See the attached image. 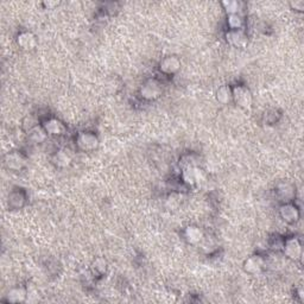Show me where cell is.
<instances>
[{
	"mask_svg": "<svg viewBox=\"0 0 304 304\" xmlns=\"http://www.w3.org/2000/svg\"><path fill=\"white\" fill-rule=\"evenodd\" d=\"M279 216L286 224H296L299 220L300 211L296 204H293L292 202H286L279 207Z\"/></svg>",
	"mask_w": 304,
	"mask_h": 304,
	"instance_id": "8992f818",
	"label": "cell"
},
{
	"mask_svg": "<svg viewBox=\"0 0 304 304\" xmlns=\"http://www.w3.org/2000/svg\"><path fill=\"white\" fill-rule=\"evenodd\" d=\"M43 5L46 6L48 10H50V9H54L55 6L59 5V3L57 2H46V3H43Z\"/></svg>",
	"mask_w": 304,
	"mask_h": 304,
	"instance_id": "cb8c5ba5",
	"label": "cell"
},
{
	"mask_svg": "<svg viewBox=\"0 0 304 304\" xmlns=\"http://www.w3.org/2000/svg\"><path fill=\"white\" fill-rule=\"evenodd\" d=\"M276 194H277V196L284 203L291 202L296 197V187L291 182L283 181V182H279L277 187H276Z\"/></svg>",
	"mask_w": 304,
	"mask_h": 304,
	"instance_id": "52a82bcc",
	"label": "cell"
},
{
	"mask_svg": "<svg viewBox=\"0 0 304 304\" xmlns=\"http://www.w3.org/2000/svg\"><path fill=\"white\" fill-rule=\"evenodd\" d=\"M181 69V60L177 56H166L159 62V70L165 75H175Z\"/></svg>",
	"mask_w": 304,
	"mask_h": 304,
	"instance_id": "9c48e42d",
	"label": "cell"
},
{
	"mask_svg": "<svg viewBox=\"0 0 304 304\" xmlns=\"http://www.w3.org/2000/svg\"><path fill=\"white\" fill-rule=\"evenodd\" d=\"M16 42L18 47L23 50H32L37 46V38L32 32L23 31L17 36Z\"/></svg>",
	"mask_w": 304,
	"mask_h": 304,
	"instance_id": "4fadbf2b",
	"label": "cell"
},
{
	"mask_svg": "<svg viewBox=\"0 0 304 304\" xmlns=\"http://www.w3.org/2000/svg\"><path fill=\"white\" fill-rule=\"evenodd\" d=\"M223 6L228 16L230 15H241L242 3H240V2L228 0V2H223Z\"/></svg>",
	"mask_w": 304,
	"mask_h": 304,
	"instance_id": "44dd1931",
	"label": "cell"
},
{
	"mask_svg": "<svg viewBox=\"0 0 304 304\" xmlns=\"http://www.w3.org/2000/svg\"><path fill=\"white\" fill-rule=\"evenodd\" d=\"M25 194H24L22 190H13L9 195V207L13 210L20 209V208H23L24 204H25Z\"/></svg>",
	"mask_w": 304,
	"mask_h": 304,
	"instance_id": "2e32d148",
	"label": "cell"
},
{
	"mask_svg": "<svg viewBox=\"0 0 304 304\" xmlns=\"http://www.w3.org/2000/svg\"><path fill=\"white\" fill-rule=\"evenodd\" d=\"M182 180L188 186H195L203 180V172L196 166H188L183 170Z\"/></svg>",
	"mask_w": 304,
	"mask_h": 304,
	"instance_id": "7c38bea8",
	"label": "cell"
},
{
	"mask_svg": "<svg viewBox=\"0 0 304 304\" xmlns=\"http://www.w3.org/2000/svg\"><path fill=\"white\" fill-rule=\"evenodd\" d=\"M216 100L223 105H228L233 100L232 99V88L228 86H221L216 91Z\"/></svg>",
	"mask_w": 304,
	"mask_h": 304,
	"instance_id": "ffe728a7",
	"label": "cell"
},
{
	"mask_svg": "<svg viewBox=\"0 0 304 304\" xmlns=\"http://www.w3.org/2000/svg\"><path fill=\"white\" fill-rule=\"evenodd\" d=\"M163 93V87L160 82L156 78H149L141 87V97L144 100L153 101L158 99Z\"/></svg>",
	"mask_w": 304,
	"mask_h": 304,
	"instance_id": "7a4b0ae2",
	"label": "cell"
},
{
	"mask_svg": "<svg viewBox=\"0 0 304 304\" xmlns=\"http://www.w3.org/2000/svg\"><path fill=\"white\" fill-rule=\"evenodd\" d=\"M27 137H29V141L32 142L33 144H42V143L47 141L48 135L42 126L40 127L37 126V127L31 129L30 132H27Z\"/></svg>",
	"mask_w": 304,
	"mask_h": 304,
	"instance_id": "ac0fdd59",
	"label": "cell"
},
{
	"mask_svg": "<svg viewBox=\"0 0 304 304\" xmlns=\"http://www.w3.org/2000/svg\"><path fill=\"white\" fill-rule=\"evenodd\" d=\"M290 8H291L293 11L303 12L304 11V2L303 0H295V2L290 3Z\"/></svg>",
	"mask_w": 304,
	"mask_h": 304,
	"instance_id": "603a6c76",
	"label": "cell"
},
{
	"mask_svg": "<svg viewBox=\"0 0 304 304\" xmlns=\"http://www.w3.org/2000/svg\"><path fill=\"white\" fill-rule=\"evenodd\" d=\"M27 160L23 153L18 151H12L6 153L4 157V165L6 169L12 170V171H20L26 166Z\"/></svg>",
	"mask_w": 304,
	"mask_h": 304,
	"instance_id": "277c9868",
	"label": "cell"
},
{
	"mask_svg": "<svg viewBox=\"0 0 304 304\" xmlns=\"http://www.w3.org/2000/svg\"><path fill=\"white\" fill-rule=\"evenodd\" d=\"M91 268L93 275H97L99 277H101V276H105L106 272H107V262H106L102 257H99L97 259H94L93 263H92Z\"/></svg>",
	"mask_w": 304,
	"mask_h": 304,
	"instance_id": "d6986e66",
	"label": "cell"
},
{
	"mask_svg": "<svg viewBox=\"0 0 304 304\" xmlns=\"http://www.w3.org/2000/svg\"><path fill=\"white\" fill-rule=\"evenodd\" d=\"M230 30H242L245 25V19L241 15H230L227 18Z\"/></svg>",
	"mask_w": 304,
	"mask_h": 304,
	"instance_id": "7402d4cb",
	"label": "cell"
},
{
	"mask_svg": "<svg viewBox=\"0 0 304 304\" xmlns=\"http://www.w3.org/2000/svg\"><path fill=\"white\" fill-rule=\"evenodd\" d=\"M27 296L26 290L23 288V286H16V288H12L6 295V300L11 303H22L25 302Z\"/></svg>",
	"mask_w": 304,
	"mask_h": 304,
	"instance_id": "e0dca14e",
	"label": "cell"
},
{
	"mask_svg": "<svg viewBox=\"0 0 304 304\" xmlns=\"http://www.w3.org/2000/svg\"><path fill=\"white\" fill-rule=\"evenodd\" d=\"M184 239L191 245L201 244L204 239L203 231L197 226H188L183 232Z\"/></svg>",
	"mask_w": 304,
	"mask_h": 304,
	"instance_id": "5bb4252c",
	"label": "cell"
},
{
	"mask_svg": "<svg viewBox=\"0 0 304 304\" xmlns=\"http://www.w3.org/2000/svg\"><path fill=\"white\" fill-rule=\"evenodd\" d=\"M226 40L235 48H245L248 43L247 35L244 30H228L226 32Z\"/></svg>",
	"mask_w": 304,
	"mask_h": 304,
	"instance_id": "8fae6325",
	"label": "cell"
},
{
	"mask_svg": "<svg viewBox=\"0 0 304 304\" xmlns=\"http://www.w3.org/2000/svg\"><path fill=\"white\" fill-rule=\"evenodd\" d=\"M232 99L242 109H250L253 104L252 93L245 86H235L232 88Z\"/></svg>",
	"mask_w": 304,
	"mask_h": 304,
	"instance_id": "6da1fadb",
	"label": "cell"
},
{
	"mask_svg": "<svg viewBox=\"0 0 304 304\" xmlns=\"http://www.w3.org/2000/svg\"><path fill=\"white\" fill-rule=\"evenodd\" d=\"M42 127L44 128V131L47 132L48 136L60 137L63 136L64 133L67 132V127L64 126L63 122L56 118L46 119V120L43 121Z\"/></svg>",
	"mask_w": 304,
	"mask_h": 304,
	"instance_id": "ba28073f",
	"label": "cell"
},
{
	"mask_svg": "<svg viewBox=\"0 0 304 304\" xmlns=\"http://www.w3.org/2000/svg\"><path fill=\"white\" fill-rule=\"evenodd\" d=\"M51 162H53L54 165L57 166V168L64 169L70 165L71 157L69 156V153L64 151V150H59V151H56L51 156Z\"/></svg>",
	"mask_w": 304,
	"mask_h": 304,
	"instance_id": "9a60e30c",
	"label": "cell"
},
{
	"mask_svg": "<svg viewBox=\"0 0 304 304\" xmlns=\"http://www.w3.org/2000/svg\"><path fill=\"white\" fill-rule=\"evenodd\" d=\"M265 268V260L262 255L253 254L248 257L244 262V270L245 272L250 273V275H258Z\"/></svg>",
	"mask_w": 304,
	"mask_h": 304,
	"instance_id": "30bf717a",
	"label": "cell"
},
{
	"mask_svg": "<svg viewBox=\"0 0 304 304\" xmlns=\"http://www.w3.org/2000/svg\"><path fill=\"white\" fill-rule=\"evenodd\" d=\"M283 251L286 257L297 260L302 255V244H300L299 239L291 237L283 242Z\"/></svg>",
	"mask_w": 304,
	"mask_h": 304,
	"instance_id": "5b68a950",
	"label": "cell"
},
{
	"mask_svg": "<svg viewBox=\"0 0 304 304\" xmlns=\"http://www.w3.org/2000/svg\"><path fill=\"white\" fill-rule=\"evenodd\" d=\"M99 138L93 132H81L76 137V146L83 152H92L99 148Z\"/></svg>",
	"mask_w": 304,
	"mask_h": 304,
	"instance_id": "3957f363",
	"label": "cell"
}]
</instances>
